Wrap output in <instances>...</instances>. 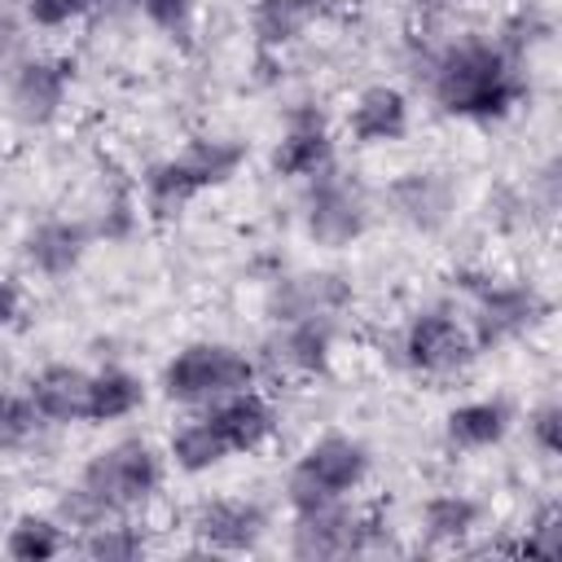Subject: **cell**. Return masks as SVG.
Returning <instances> with one entry per match:
<instances>
[{
	"label": "cell",
	"mask_w": 562,
	"mask_h": 562,
	"mask_svg": "<svg viewBox=\"0 0 562 562\" xmlns=\"http://www.w3.org/2000/svg\"><path fill=\"white\" fill-rule=\"evenodd\" d=\"M426 88L443 114L470 123H496L522 105L527 61L514 57L496 35H461L430 53Z\"/></svg>",
	"instance_id": "obj_1"
},
{
	"label": "cell",
	"mask_w": 562,
	"mask_h": 562,
	"mask_svg": "<svg viewBox=\"0 0 562 562\" xmlns=\"http://www.w3.org/2000/svg\"><path fill=\"white\" fill-rule=\"evenodd\" d=\"M158 487H162V452L149 439H119L83 461L75 487H66L57 505V518L75 531H88L105 518H119L154 501Z\"/></svg>",
	"instance_id": "obj_2"
},
{
	"label": "cell",
	"mask_w": 562,
	"mask_h": 562,
	"mask_svg": "<svg viewBox=\"0 0 562 562\" xmlns=\"http://www.w3.org/2000/svg\"><path fill=\"white\" fill-rule=\"evenodd\" d=\"M241 162H246V140H233V136H193L176 154L158 158L140 176L145 206L158 220L180 215L198 193L228 184L241 171Z\"/></svg>",
	"instance_id": "obj_3"
},
{
	"label": "cell",
	"mask_w": 562,
	"mask_h": 562,
	"mask_svg": "<svg viewBox=\"0 0 562 562\" xmlns=\"http://www.w3.org/2000/svg\"><path fill=\"white\" fill-rule=\"evenodd\" d=\"M369 448L356 435L342 430H325L321 439H312L299 461L285 474V505L290 514H307L334 501H347L364 479H369Z\"/></svg>",
	"instance_id": "obj_4"
},
{
	"label": "cell",
	"mask_w": 562,
	"mask_h": 562,
	"mask_svg": "<svg viewBox=\"0 0 562 562\" xmlns=\"http://www.w3.org/2000/svg\"><path fill=\"white\" fill-rule=\"evenodd\" d=\"M470 294V338L474 351H496L505 342H518L536 334L549 316V299L518 277H461Z\"/></svg>",
	"instance_id": "obj_5"
},
{
	"label": "cell",
	"mask_w": 562,
	"mask_h": 562,
	"mask_svg": "<svg viewBox=\"0 0 562 562\" xmlns=\"http://www.w3.org/2000/svg\"><path fill=\"white\" fill-rule=\"evenodd\" d=\"M259 378V364L233 347V342H189L162 364V395L171 404L206 408L224 395L250 391Z\"/></svg>",
	"instance_id": "obj_6"
},
{
	"label": "cell",
	"mask_w": 562,
	"mask_h": 562,
	"mask_svg": "<svg viewBox=\"0 0 562 562\" xmlns=\"http://www.w3.org/2000/svg\"><path fill=\"white\" fill-rule=\"evenodd\" d=\"M364 228H369V193L360 189V180H351L338 167H325L321 176L303 180V233L316 246L342 250L360 241Z\"/></svg>",
	"instance_id": "obj_7"
},
{
	"label": "cell",
	"mask_w": 562,
	"mask_h": 562,
	"mask_svg": "<svg viewBox=\"0 0 562 562\" xmlns=\"http://www.w3.org/2000/svg\"><path fill=\"white\" fill-rule=\"evenodd\" d=\"M479 351H474L470 325L443 303L413 312L408 325L400 329V360H404V369H413L422 378H452Z\"/></svg>",
	"instance_id": "obj_8"
},
{
	"label": "cell",
	"mask_w": 562,
	"mask_h": 562,
	"mask_svg": "<svg viewBox=\"0 0 562 562\" xmlns=\"http://www.w3.org/2000/svg\"><path fill=\"white\" fill-rule=\"evenodd\" d=\"M373 540V518L364 509L347 501L294 514V531H290V553L303 562H329V558H351L364 553Z\"/></svg>",
	"instance_id": "obj_9"
},
{
	"label": "cell",
	"mask_w": 562,
	"mask_h": 562,
	"mask_svg": "<svg viewBox=\"0 0 562 562\" xmlns=\"http://www.w3.org/2000/svg\"><path fill=\"white\" fill-rule=\"evenodd\" d=\"M351 281L342 272H290V277H277L272 290H268V316L272 325H285V321H338L347 307H351Z\"/></svg>",
	"instance_id": "obj_10"
},
{
	"label": "cell",
	"mask_w": 562,
	"mask_h": 562,
	"mask_svg": "<svg viewBox=\"0 0 562 562\" xmlns=\"http://www.w3.org/2000/svg\"><path fill=\"white\" fill-rule=\"evenodd\" d=\"M70 83H75V61L48 57V53L22 57L9 75V105L26 127H44L61 114Z\"/></svg>",
	"instance_id": "obj_11"
},
{
	"label": "cell",
	"mask_w": 562,
	"mask_h": 562,
	"mask_svg": "<svg viewBox=\"0 0 562 562\" xmlns=\"http://www.w3.org/2000/svg\"><path fill=\"white\" fill-rule=\"evenodd\" d=\"M189 531L206 553H250L268 531V514L259 501L246 496H211L193 509Z\"/></svg>",
	"instance_id": "obj_12"
},
{
	"label": "cell",
	"mask_w": 562,
	"mask_h": 562,
	"mask_svg": "<svg viewBox=\"0 0 562 562\" xmlns=\"http://www.w3.org/2000/svg\"><path fill=\"white\" fill-rule=\"evenodd\" d=\"M325 167H334V136L316 105H294L277 145H272V171L281 180H312Z\"/></svg>",
	"instance_id": "obj_13"
},
{
	"label": "cell",
	"mask_w": 562,
	"mask_h": 562,
	"mask_svg": "<svg viewBox=\"0 0 562 562\" xmlns=\"http://www.w3.org/2000/svg\"><path fill=\"white\" fill-rule=\"evenodd\" d=\"M386 202H391L395 220H404L408 228L439 233L452 220V211H457V184H452L448 171L413 167V171H400L386 184Z\"/></svg>",
	"instance_id": "obj_14"
},
{
	"label": "cell",
	"mask_w": 562,
	"mask_h": 562,
	"mask_svg": "<svg viewBox=\"0 0 562 562\" xmlns=\"http://www.w3.org/2000/svg\"><path fill=\"white\" fill-rule=\"evenodd\" d=\"M202 417H206V426L220 435V443H224L228 457L263 448V443L272 439V430H277V408H272V400H263L255 386L206 404Z\"/></svg>",
	"instance_id": "obj_15"
},
{
	"label": "cell",
	"mask_w": 562,
	"mask_h": 562,
	"mask_svg": "<svg viewBox=\"0 0 562 562\" xmlns=\"http://www.w3.org/2000/svg\"><path fill=\"white\" fill-rule=\"evenodd\" d=\"M92 237H97V233H92L83 220H61V215H53V220H40V224L22 237V255H26V263H31L40 277L61 281V277H70V272L83 263Z\"/></svg>",
	"instance_id": "obj_16"
},
{
	"label": "cell",
	"mask_w": 562,
	"mask_h": 562,
	"mask_svg": "<svg viewBox=\"0 0 562 562\" xmlns=\"http://www.w3.org/2000/svg\"><path fill=\"white\" fill-rule=\"evenodd\" d=\"M347 136L356 145H395L408 136V97L395 83H369L347 110Z\"/></svg>",
	"instance_id": "obj_17"
},
{
	"label": "cell",
	"mask_w": 562,
	"mask_h": 562,
	"mask_svg": "<svg viewBox=\"0 0 562 562\" xmlns=\"http://www.w3.org/2000/svg\"><path fill=\"white\" fill-rule=\"evenodd\" d=\"M268 360L277 373L316 378L334 360V321H285L268 338Z\"/></svg>",
	"instance_id": "obj_18"
},
{
	"label": "cell",
	"mask_w": 562,
	"mask_h": 562,
	"mask_svg": "<svg viewBox=\"0 0 562 562\" xmlns=\"http://www.w3.org/2000/svg\"><path fill=\"white\" fill-rule=\"evenodd\" d=\"M509 430H514V408L501 395L465 400V404L448 408V417H443V439L452 452H487Z\"/></svg>",
	"instance_id": "obj_19"
},
{
	"label": "cell",
	"mask_w": 562,
	"mask_h": 562,
	"mask_svg": "<svg viewBox=\"0 0 562 562\" xmlns=\"http://www.w3.org/2000/svg\"><path fill=\"white\" fill-rule=\"evenodd\" d=\"M88 378L92 373H83L75 364H44L31 378V391H26L40 422H48V426L88 422Z\"/></svg>",
	"instance_id": "obj_20"
},
{
	"label": "cell",
	"mask_w": 562,
	"mask_h": 562,
	"mask_svg": "<svg viewBox=\"0 0 562 562\" xmlns=\"http://www.w3.org/2000/svg\"><path fill=\"white\" fill-rule=\"evenodd\" d=\"M479 522H483V505H479L474 496H465V492H435V496H426L422 509H417V531H422L426 544H435V549L461 544Z\"/></svg>",
	"instance_id": "obj_21"
},
{
	"label": "cell",
	"mask_w": 562,
	"mask_h": 562,
	"mask_svg": "<svg viewBox=\"0 0 562 562\" xmlns=\"http://www.w3.org/2000/svg\"><path fill=\"white\" fill-rule=\"evenodd\" d=\"M145 404V382L132 369L105 364L88 378V426H105V422H123Z\"/></svg>",
	"instance_id": "obj_22"
},
{
	"label": "cell",
	"mask_w": 562,
	"mask_h": 562,
	"mask_svg": "<svg viewBox=\"0 0 562 562\" xmlns=\"http://www.w3.org/2000/svg\"><path fill=\"white\" fill-rule=\"evenodd\" d=\"M316 18V0H255L250 4V35L259 53L290 48Z\"/></svg>",
	"instance_id": "obj_23"
},
{
	"label": "cell",
	"mask_w": 562,
	"mask_h": 562,
	"mask_svg": "<svg viewBox=\"0 0 562 562\" xmlns=\"http://www.w3.org/2000/svg\"><path fill=\"white\" fill-rule=\"evenodd\" d=\"M61 549H66V522L48 514H18L4 536V553L13 562H44L57 558Z\"/></svg>",
	"instance_id": "obj_24"
},
{
	"label": "cell",
	"mask_w": 562,
	"mask_h": 562,
	"mask_svg": "<svg viewBox=\"0 0 562 562\" xmlns=\"http://www.w3.org/2000/svg\"><path fill=\"white\" fill-rule=\"evenodd\" d=\"M167 461H171L176 470H184V474H206V470L224 465V461H228V452H224L220 435L206 426V417H193V422H184V426H176V430H171Z\"/></svg>",
	"instance_id": "obj_25"
},
{
	"label": "cell",
	"mask_w": 562,
	"mask_h": 562,
	"mask_svg": "<svg viewBox=\"0 0 562 562\" xmlns=\"http://www.w3.org/2000/svg\"><path fill=\"white\" fill-rule=\"evenodd\" d=\"M79 553L97 558V562H132V558L145 553V531L119 514V518H105V522L88 527L83 540H79Z\"/></svg>",
	"instance_id": "obj_26"
},
{
	"label": "cell",
	"mask_w": 562,
	"mask_h": 562,
	"mask_svg": "<svg viewBox=\"0 0 562 562\" xmlns=\"http://www.w3.org/2000/svg\"><path fill=\"white\" fill-rule=\"evenodd\" d=\"M40 426H44V422H40V413H35L31 395L0 386V457L22 452V448L35 439V430H40Z\"/></svg>",
	"instance_id": "obj_27"
},
{
	"label": "cell",
	"mask_w": 562,
	"mask_h": 562,
	"mask_svg": "<svg viewBox=\"0 0 562 562\" xmlns=\"http://www.w3.org/2000/svg\"><path fill=\"white\" fill-rule=\"evenodd\" d=\"M193 9H198V0H140L145 22L158 26L162 35H171V40H189V31H193Z\"/></svg>",
	"instance_id": "obj_28"
},
{
	"label": "cell",
	"mask_w": 562,
	"mask_h": 562,
	"mask_svg": "<svg viewBox=\"0 0 562 562\" xmlns=\"http://www.w3.org/2000/svg\"><path fill=\"white\" fill-rule=\"evenodd\" d=\"M527 439L540 457H558V448H562V408H558V400H544L527 413Z\"/></svg>",
	"instance_id": "obj_29"
},
{
	"label": "cell",
	"mask_w": 562,
	"mask_h": 562,
	"mask_svg": "<svg viewBox=\"0 0 562 562\" xmlns=\"http://www.w3.org/2000/svg\"><path fill=\"white\" fill-rule=\"evenodd\" d=\"M101 0H26V18L44 31H57V26H70L75 18H83Z\"/></svg>",
	"instance_id": "obj_30"
},
{
	"label": "cell",
	"mask_w": 562,
	"mask_h": 562,
	"mask_svg": "<svg viewBox=\"0 0 562 562\" xmlns=\"http://www.w3.org/2000/svg\"><path fill=\"white\" fill-rule=\"evenodd\" d=\"M522 549H527V553H540V558H558V549H562V514H558V505H544V509L531 518Z\"/></svg>",
	"instance_id": "obj_31"
},
{
	"label": "cell",
	"mask_w": 562,
	"mask_h": 562,
	"mask_svg": "<svg viewBox=\"0 0 562 562\" xmlns=\"http://www.w3.org/2000/svg\"><path fill=\"white\" fill-rule=\"evenodd\" d=\"M22 312V285L13 277H0V329H9Z\"/></svg>",
	"instance_id": "obj_32"
},
{
	"label": "cell",
	"mask_w": 562,
	"mask_h": 562,
	"mask_svg": "<svg viewBox=\"0 0 562 562\" xmlns=\"http://www.w3.org/2000/svg\"><path fill=\"white\" fill-rule=\"evenodd\" d=\"M465 0H413V9L422 13V22H443L452 9H461Z\"/></svg>",
	"instance_id": "obj_33"
},
{
	"label": "cell",
	"mask_w": 562,
	"mask_h": 562,
	"mask_svg": "<svg viewBox=\"0 0 562 562\" xmlns=\"http://www.w3.org/2000/svg\"><path fill=\"white\" fill-rule=\"evenodd\" d=\"M9 40H13V26H9V18L0 13V57L9 53Z\"/></svg>",
	"instance_id": "obj_34"
}]
</instances>
